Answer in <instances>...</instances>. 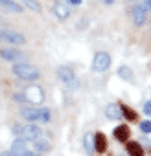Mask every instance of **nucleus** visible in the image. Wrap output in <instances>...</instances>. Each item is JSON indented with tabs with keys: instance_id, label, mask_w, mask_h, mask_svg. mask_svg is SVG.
Here are the masks:
<instances>
[{
	"instance_id": "f257e3e1",
	"label": "nucleus",
	"mask_w": 151,
	"mask_h": 156,
	"mask_svg": "<svg viewBox=\"0 0 151 156\" xmlns=\"http://www.w3.org/2000/svg\"><path fill=\"white\" fill-rule=\"evenodd\" d=\"M11 132L24 141H37L42 136V130L37 125H22V123H15L11 127Z\"/></svg>"
},
{
	"instance_id": "f03ea898",
	"label": "nucleus",
	"mask_w": 151,
	"mask_h": 156,
	"mask_svg": "<svg viewBox=\"0 0 151 156\" xmlns=\"http://www.w3.org/2000/svg\"><path fill=\"white\" fill-rule=\"evenodd\" d=\"M13 73L19 77V79H22V81H35V79H39V75H41L37 66H33L30 62H15L13 64Z\"/></svg>"
},
{
	"instance_id": "7ed1b4c3",
	"label": "nucleus",
	"mask_w": 151,
	"mask_h": 156,
	"mask_svg": "<svg viewBox=\"0 0 151 156\" xmlns=\"http://www.w3.org/2000/svg\"><path fill=\"white\" fill-rule=\"evenodd\" d=\"M20 116L26 119V121H50V110L48 108H22L20 110Z\"/></svg>"
},
{
	"instance_id": "20e7f679",
	"label": "nucleus",
	"mask_w": 151,
	"mask_h": 156,
	"mask_svg": "<svg viewBox=\"0 0 151 156\" xmlns=\"http://www.w3.org/2000/svg\"><path fill=\"white\" fill-rule=\"evenodd\" d=\"M57 75H59V79H61L66 87H70V88H76V87L79 85L78 75H76V72H74L70 66H59V68H57Z\"/></svg>"
},
{
	"instance_id": "39448f33",
	"label": "nucleus",
	"mask_w": 151,
	"mask_h": 156,
	"mask_svg": "<svg viewBox=\"0 0 151 156\" xmlns=\"http://www.w3.org/2000/svg\"><path fill=\"white\" fill-rule=\"evenodd\" d=\"M24 101H28V103H33V105H41L42 101H44V92H42V88L41 87H37V85H31V87H28V88H24Z\"/></svg>"
},
{
	"instance_id": "423d86ee",
	"label": "nucleus",
	"mask_w": 151,
	"mask_h": 156,
	"mask_svg": "<svg viewBox=\"0 0 151 156\" xmlns=\"http://www.w3.org/2000/svg\"><path fill=\"white\" fill-rule=\"evenodd\" d=\"M111 66V55L107 51H98L92 59V70L94 72H107Z\"/></svg>"
},
{
	"instance_id": "0eeeda50",
	"label": "nucleus",
	"mask_w": 151,
	"mask_h": 156,
	"mask_svg": "<svg viewBox=\"0 0 151 156\" xmlns=\"http://www.w3.org/2000/svg\"><path fill=\"white\" fill-rule=\"evenodd\" d=\"M0 39L9 44H24L26 42V37L15 30H0Z\"/></svg>"
},
{
	"instance_id": "6e6552de",
	"label": "nucleus",
	"mask_w": 151,
	"mask_h": 156,
	"mask_svg": "<svg viewBox=\"0 0 151 156\" xmlns=\"http://www.w3.org/2000/svg\"><path fill=\"white\" fill-rule=\"evenodd\" d=\"M131 15H133V22H134V26H144V24H145V20H147V11L142 8V4L133 6Z\"/></svg>"
},
{
	"instance_id": "1a4fd4ad",
	"label": "nucleus",
	"mask_w": 151,
	"mask_h": 156,
	"mask_svg": "<svg viewBox=\"0 0 151 156\" xmlns=\"http://www.w3.org/2000/svg\"><path fill=\"white\" fill-rule=\"evenodd\" d=\"M52 11H53V15H55L59 20H66V19L70 17V9H68V4L61 2V0L53 2V6H52Z\"/></svg>"
},
{
	"instance_id": "9d476101",
	"label": "nucleus",
	"mask_w": 151,
	"mask_h": 156,
	"mask_svg": "<svg viewBox=\"0 0 151 156\" xmlns=\"http://www.w3.org/2000/svg\"><path fill=\"white\" fill-rule=\"evenodd\" d=\"M0 57L6 59V61H22L24 59V53L19 51V50H9V48H4V50H0Z\"/></svg>"
},
{
	"instance_id": "9b49d317",
	"label": "nucleus",
	"mask_w": 151,
	"mask_h": 156,
	"mask_svg": "<svg viewBox=\"0 0 151 156\" xmlns=\"http://www.w3.org/2000/svg\"><path fill=\"white\" fill-rule=\"evenodd\" d=\"M26 151H30V149H28V141H24V140H20V138H19V140H15V141H13V145H11V151H9V152H11L13 156H22Z\"/></svg>"
},
{
	"instance_id": "f8f14e48",
	"label": "nucleus",
	"mask_w": 151,
	"mask_h": 156,
	"mask_svg": "<svg viewBox=\"0 0 151 156\" xmlns=\"http://www.w3.org/2000/svg\"><path fill=\"white\" fill-rule=\"evenodd\" d=\"M105 114H107V118H109V119H120V118L123 116L122 107H120V105H116V103H111V105L107 107Z\"/></svg>"
},
{
	"instance_id": "ddd939ff",
	"label": "nucleus",
	"mask_w": 151,
	"mask_h": 156,
	"mask_svg": "<svg viewBox=\"0 0 151 156\" xmlns=\"http://www.w3.org/2000/svg\"><path fill=\"white\" fill-rule=\"evenodd\" d=\"M94 149L98 152H105V149H107V140H105V136L101 132H98L94 136Z\"/></svg>"
},
{
	"instance_id": "4468645a",
	"label": "nucleus",
	"mask_w": 151,
	"mask_h": 156,
	"mask_svg": "<svg viewBox=\"0 0 151 156\" xmlns=\"http://www.w3.org/2000/svg\"><path fill=\"white\" fill-rule=\"evenodd\" d=\"M127 152H129L131 156H144V149H142V145L136 143V141H127Z\"/></svg>"
},
{
	"instance_id": "2eb2a0df",
	"label": "nucleus",
	"mask_w": 151,
	"mask_h": 156,
	"mask_svg": "<svg viewBox=\"0 0 151 156\" xmlns=\"http://www.w3.org/2000/svg\"><path fill=\"white\" fill-rule=\"evenodd\" d=\"M0 6H4L6 9H9V11H13V13H22V11H24V8H20L15 0H0Z\"/></svg>"
},
{
	"instance_id": "dca6fc26",
	"label": "nucleus",
	"mask_w": 151,
	"mask_h": 156,
	"mask_svg": "<svg viewBox=\"0 0 151 156\" xmlns=\"http://www.w3.org/2000/svg\"><path fill=\"white\" fill-rule=\"evenodd\" d=\"M114 138L120 140V141H125V140L129 138V127H127V125L116 127V129H114Z\"/></svg>"
},
{
	"instance_id": "f3484780",
	"label": "nucleus",
	"mask_w": 151,
	"mask_h": 156,
	"mask_svg": "<svg viewBox=\"0 0 151 156\" xmlns=\"http://www.w3.org/2000/svg\"><path fill=\"white\" fill-rule=\"evenodd\" d=\"M118 75L122 77V79H125V81H134V75H133V72H131V68H127V66H120V70H118Z\"/></svg>"
},
{
	"instance_id": "a211bd4d",
	"label": "nucleus",
	"mask_w": 151,
	"mask_h": 156,
	"mask_svg": "<svg viewBox=\"0 0 151 156\" xmlns=\"http://www.w3.org/2000/svg\"><path fill=\"white\" fill-rule=\"evenodd\" d=\"M33 147H35V151H37L39 154H42V152L50 151V145H48L46 141H42V140H37V141H33Z\"/></svg>"
},
{
	"instance_id": "6ab92c4d",
	"label": "nucleus",
	"mask_w": 151,
	"mask_h": 156,
	"mask_svg": "<svg viewBox=\"0 0 151 156\" xmlns=\"http://www.w3.org/2000/svg\"><path fill=\"white\" fill-rule=\"evenodd\" d=\"M83 143H85V147H87V152L92 154V152H94V136H92V134H87L85 140H83Z\"/></svg>"
},
{
	"instance_id": "aec40b11",
	"label": "nucleus",
	"mask_w": 151,
	"mask_h": 156,
	"mask_svg": "<svg viewBox=\"0 0 151 156\" xmlns=\"http://www.w3.org/2000/svg\"><path fill=\"white\" fill-rule=\"evenodd\" d=\"M22 2H24L30 9H33V11H41V6H39L37 0H22Z\"/></svg>"
},
{
	"instance_id": "412c9836",
	"label": "nucleus",
	"mask_w": 151,
	"mask_h": 156,
	"mask_svg": "<svg viewBox=\"0 0 151 156\" xmlns=\"http://www.w3.org/2000/svg\"><path fill=\"white\" fill-rule=\"evenodd\" d=\"M122 112H123V116H125L127 119H131V121L136 119V112H134L133 108H127V107H125V108H122Z\"/></svg>"
},
{
	"instance_id": "4be33fe9",
	"label": "nucleus",
	"mask_w": 151,
	"mask_h": 156,
	"mask_svg": "<svg viewBox=\"0 0 151 156\" xmlns=\"http://www.w3.org/2000/svg\"><path fill=\"white\" fill-rule=\"evenodd\" d=\"M140 130L145 132V134H149L151 132V121H142L140 123Z\"/></svg>"
},
{
	"instance_id": "5701e85b",
	"label": "nucleus",
	"mask_w": 151,
	"mask_h": 156,
	"mask_svg": "<svg viewBox=\"0 0 151 156\" xmlns=\"http://www.w3.org/2000/svg\"><path fill=\"white\" fill-rule=\"evenodd\" d=\"M144 112H145L147 116H151V101H145V103H144Z\"/></svg>"
},
{
	"instance_id": "b1692460",
	"label": "nucleus",
	"mask_w": 151,
	"mask_h": 156,
	"mask_svg": "<svg viewBox=\"0 0 151 156\" xmlns=\"http://www.w3.org/2000/svg\"><path fill=\"white\" fill-rule=\"evenodd\" d=\"M142 8L145 11H151V0H142Z\"/></svg>"
},
{
	"instance_id": "393cba45",
	"label": "nucleus",
	"mask_w": 151,
	"mask_h": 156,
	"mask_svg": "<svg viewBox=\"0 0 151 156\" xmlns=\"http://www.w3.org/2000/svg\"><path fill=\"white\" fill-rule=\"evenodd\" d=\"M68 4H72V6H79L81 4V0H66Z\"/></svg>"
},
{
	"instance_id": "a878e982",
	"label": "nucleus",
	"mask_w": 151,
	"mask_h": 156,
	"mask_svg": "<svg viewBox=\"0 0 151 156\" xmlns=\"http://www.w3.org/2000/svg\"><path fill=\"white\" fill-rule=\"evenodd\" d=\"M0 156H13V154H11L9 151H6V152H2V154H0Z\"/></svg>"
},
{
	"instance_id": "bb28decb",
	"label": "nucleus",
	"mask_w": 151,
	"mask_h": 156,
	"mask_svg": "<svg viewBox=\"0 0 151 156\" xmlns=\"http://www.w3.org/2000/svg\"><path fill=\"white\" fill-rule=\"evenodd\" d=\"M4 22H6V20H4V19H2V17H0V24H4Z\"/></svg>"
},
{
	"instance_id": "cd10ccee",
	"label": "nucleus",
	"mask_w": 151,
	"mask_h": 156,
	"mask_svg": "<svg viewBox=\"0 0 151 156\" xmlns=\"http://www.w3.org/2000/svg\"><path fill=\"white\" fill-rule=\"evenodd\" d=\"M33 156H41V154H39V152H33Z\"/></svg>"
}]
</instances>
